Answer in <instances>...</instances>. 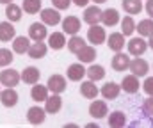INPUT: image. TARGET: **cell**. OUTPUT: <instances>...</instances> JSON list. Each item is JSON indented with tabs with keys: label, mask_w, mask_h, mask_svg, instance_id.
<instances>
[{
	"label": "cell",
	"mask_w": 153,
	"mask_h": 128,
	"mask_svg": "<svg viewBox=\"0 0 153 128\" xmlns=\"http://www.w3.org/2000/svg\"><path fill=\"white\" fill-rule=\"evenodd\" d=\"M143 89L148 96H153V77H146V80L143 82Z\"/></svg>",
	"instance_id": "cell-39"
},
{
	"label": "cell",
	"mask_w": 153,
	"mask_h": 128,
	"mask_svg": "<svg viewBox=\"0 0 153 128\" xmlns=\"http://www.w3.org/2000/svg\"><path fill=\"white\" fill-rule=\"evenodd\" d=\"M135 30L139 32V36H143V38H150V36L153 34V18L141 20V21L135 25Z\"/></svg>",
	"instance_id": "cell-30"
},
{
	"label": "cell",
	"mask_w": 153,
	"mask_h": 128,
	"mask_svg": "<svg viewBox=\"0 0 153 128\" xmlns=\"http://www.w3.org/2000/svg\"><path fill=\"white\" fill-rule=\"evenodd\" d=\"M105 41H107V46H109L112 52H121V50H123V46L126 44L125 36H123L121 32H112Z\"/></svg>",
	"instance_id": "cell-23"
},
{
	"label": "cell",
	"mask_w": 153,
	"mask_h": 128,
	"mask_svg": "<svg viewBox=\"0 0 153 128\" xmlns=\"http://www.w3.org/2000/svg\"><path fill=\"white\" fill-rule=\"evenodd\" d=\"M75 55L78 57L80 62H84V64H91V62L96 59V48L91 46V44H85L84 48H80V50L76 52Z\"/></svg>",
	"instance_id": "cell-20"
},
{
	"label": "cell",
	"mask_w": 153,
	"mask_h": 128,
	"mask_svg": "<svg viewBox=\"0 0 153 128\" xmlns=\"http://www.w3.org/2000/svg\"><path fill=\"white\" fill-rule=\"evenodd\" d=\"M29 46H30V38L29 36H14V39H13V52L14 53L23 55V53H27Z\"/></svg>",
	"instance_id": "cell-24"
},
{
	"label": "cell",
	"mask_w": 153,
	"mask_h": 128,
	"mask_svg": "<svg viewBox=\"0 0 153 128\" xmlns=\"http://www.w3.org/2000/svg\"><path fill=\"white\" fill-rule=\"evenodd\" d=\"M85 77L93 82H98L102 78H105V68L100 66V64H91L87 70H85Z\"/></svg>",
	"instance_id": "cell-28"
},
{
	"label": "cell",
	"mask_w": 153,
	"mask_h": 128,
	"mask_svg": "<svg viewBox=\"0 0 153 128\" xmlns=\"http://www.w3.org/2000/svg\"><path fill=\"white\" fill-rule=\"evenodd\" d=\"M46 52H48V44L43 43V41L30 43V46H29V50H27V53H29L30 59H43V57L46 55Z\"/></svg>",
	"instance_id": "cell-19"
},
{
	"label": "cell",
	"mask_w": 153,
	"mask_h": 128,
	"mask_svg": "<svg viewBox=\"0 0 153 128\" xmlns=\"http://www.w3.org/2000/svg\"><path fill=\"white\" fill-rule=\"evenodd\" d=\"M68 44V50L71 52V53H76L80 48H84L85 46V41H84V38H80L78 34H75V36H71L70 38V41L66 43Z\"/></svg>",
	"instance_id": "cell-35"
},
{
	"label": "cell",
	"mask_w": 153,
	"mask_h": 128,
	"mask_svg": "<svg viewBox=\"0 0 153 128\" xmlns=\"http://www.w3.org/2000/svg\"><path fill=\"white\" fill-rule=\"evenodd\" d=\"M45 118H46V110H45L43 107H39V105H34V107H30V109L27 110V119H29V123L34 125V127L43 125V123H45Z\"/></svg>",
	"instance_id": "cell-10"
},
{
	"label": "cell",
	"mask_w": 153,
	"mask_h": 128,
	"mask_svg": "<svg viewBox=\"0 0 153 128\" xmlns=\"http://www.w3.org/2000/svg\"><path fill=\"white\" fill-rule=\"evenodd\" d=\"M41 13V21L45 23V25H48V27H55V25H59L61 21H62V18H61V13H59V9H52V7H46V9H41L39 11Z\"/></svg>",
	"instance_id": "cell-3"
},
{
	"label": "cell",
	"mask_w": 153,
	"mask_h": 128,
	"mask_svg": "<svg viewBox=\"0 0 153 128\" xmlns=\"http://www.w3.org/2000/svg\"><path fill=\"white\" fill-rule=\"evenodd\" d=\"M91 2H94V4H98V5H100V4H105L107 0H91Z\"/></svg>",
	"instance_id": "cell-43"
},
{
	"label": "cell",
	"mask_w": 153,
	"mask_h": 128,
	"mask_svg": "<svg viewBox=\"0 0 153 128\" xmlns=\"http://www.w3.org/2000/svg\"><path fill=\"white\" fill-rule=\"evenodd\" d=\"M75 5H78V7H87V4L91 2V0H71Z\"/></svg>",
	"instance_id": "cell-41"
},
{
	"label": "cell",
	"mask_w": 153,
	"mask_h": 128,
	"mask_svg": "<svg viewBox=\"0 0 153 128\" xmlns=\"http://www.w3.org/2000/svg\"><path fill=\"white\" fill-rule=\"evenodd\" d=\"M87 128H98V125H96V123H89V125H87Z\"/></svg>",
	"instance_id": "cell-44"
},
{
	"label": "cell",
	"mask_w": 153,
	"mask_h": 128,
	"mask_svg": "<svg viewBox=\"0 0 153 128\" xmlns=\"http://www.w3.org/2000/svg\"><path fill=\"white\" fill-rule=\"evenodd\" d=\"M143 110L146 116H153V96H148L143 103Z\"/></svg>",
	"instance_id": "cell-37"
},
{
	"label": "cell",
	"mask_w": 153,
	"mask_h": 128,
	"mask_svg": "<svg viewBox=\"0 0 153 128\" xmlns=\"http://www.w3.org/2000/svg\"><path fill=\"white\" fill-rule=\"evenodd\" d=\"M48 46L52 50H61L66 46V36L64 32H52L48 34Z\"/></svg>",
	"instance_id": "cell-27"
},
{
	"label": "cell",
	"mask_w": 153,
	"mask_h": 128,
	"mask_svg": "<svg viewBox=\"0 0 153 128\" xmlns=\"http://www.w3.org/2000/svg\"><path fill=\"white\" fill-rule=\"evenodd\" d=\"M61 109H62V98H61V94L52 92V96H48L45 100V110H46V114H57Z\"/></svg>",
	"instance_id": "cell-15"
},
{
	"label": "cell",
	"mask_w": 153,
	"mask_h": 128,
	"mask_svg": "<svg viewBox=\"0 0 153 128\" xmlns=\"http://www.w3.org/2000/svg\"><path fill=\"white\" fill-rule=\"evenodd\" d=\"M107 39V32H105V27H102L100 23L96 25H89V30H87V41L91 44H103Z\"/></svg>",
	"instance_id": "cell-1"
},
{
	"label": "cell",
	"mask_w": 153,
	"mask_h": 128,
	"mask_svg": "<svg viewBox=\"0 0 153 128\" xmlns=\"http://www.w3.org/2000/svg\"><path fill=\"white\" fill-rule=\"evenodd\" d=\"M29 38L32 41H45L48 38V30H46V25L43 21H36L29 27Z\"/></svg>",
	"instance_id": "cell-9"
},
{
	"label": "cell",
	"mask_w": 153,
	"mask_h": 128,
	"mask_svg": "<svg viewBox=\"0 0 153 128\" xmlns=\"http://www.w3.org/2000/svg\"><path fill=\"white\" fill-rule=\"evenodd\" d=\"M0 91H2V89H0Z\"/></svg>",
	"instance_id": "cell-46"
},
{
	"label": "cell",
	"mask_w": 153,
	"mask_h": 128,
	"mask_svg": "<svg viewBox=\"0 0 153 128\" xmlns=\"http://www.w3.org/2000/svg\"><path fill=\"white\" fill-rule=\"evenodd\" d=\"M16 36V29L13 25V21H0V41L2 43H9L14 39Z\"/></svg>",
	"instance_id": "cell-17"
},
{
	"label": "cell",
	"mask_w": 153,
	"mask_h": 128,
	"mask_svg": "<svg viewBox=\"0 0 153 128\" xmlns=\"http://www.w3.org/2000/svg\"><path fill=\"white\" fill-rule=\"evenodd\" d=\"M20 77H22V82L32 85V84H36V82H39L41 71H39L38 68H34V66H27V68L20 73Z\"/></svg>",
	"instance_id": "cell-21"
},
{
	"label": "cell",
	"mask_w": 153,
	"mask_h": 128,
	"mask_svg": "<svg viewBox=\"0 0 153 128\" xmlns=\"http://www.w3.org/2000/svg\"><path fill=\"white\" fill-rule=\"evenodd\" d=\"M22 77H20V71L13 70V68H5L0 71V85L4 87H16L20 84Z\"/></svg>",
	"instance_id": "cell-2"
},
{
	"label": "cell",
	"mask_w": 153,
	"mask_h": 128,
	"mask_svg": "<svg viewBox=\"0 0 153 128\" xmlns=\"http://www.w3.org/2000/svg\"><path fill=\"white\" fill-rule=\"evenodd\" d=\"M66 77H68V80H71V82H80L84 77H85V68H84V62H75V64H71L70 68H68V71H66Z\"/></svg>",
	"instance_id": "cell-16"
},
{
	"label": "cell",
	"mask_w": 153,
	"mask_h": 128,
	"mask_svg": "<svg viewBox=\"0 0 153 128\" xmlns=\"http://www.w3.org/2000/svg\"><path fill=\"white\" fill-rule=\"evenodd\" d=\"M144 11L148 13V16H152L153 18V0H146V4H144Z\"/></svg>",
	"instance_id": "cell-40"
},
{
	"label": "cell",
	"mask_w": 153,
	"mask_h": 128,
	"mask_svg": "<svg viewBox=\"0 0 153 128\" xmlns=\"http://www.w3.org/2000/svg\"><path fill=\"white\" fill-rule=\"evenodd\" d=\"M148 46H150V48L153 50V34L150 36V41H148Z\"/></svg>",
	"instance_id": "cell-42"
},
{
	"label": "cell",
	"mask_w": 153,
	"mask_h": 128,
	"mask_svg": "<svg viewBox=\"0 0 153 128\" xmlns=\"http://www.w3.org/2000/svg\"><path fill=\"white\" fill-rule=\"evenodd\" d=\"M128 46V53L134 55V57H141L144 55V52L148 50V41H144V38H132L130 41L126 43Z\"/></svg>",
	"instance_id": "cell-4"
},
{
	"label": "cell",
	"mask_w": 153,
	"mask_h": 128,
	"mask_svg": "<svg viewBox=\"0 0 153 128\" xmlns=\"http://www.w3.org/2000/svg\"><path fill=\"white\" fill-rule=\"evenodd\" d=\"M41 0H23L22 4V11H25L27 14H38L41 11Z\"/></svg>",
	"instance_id": "cell-34"
},
{
	"label": "cell",
	"mask_w": 153,
	"mask_h": 128,
	"mask_svg": "<svg viewBox=\"0 0 153 128\" xmlns=\"http://www.w3.org/2000/svg\"><path fill=\"white\" fill-rule=\"evenodd\" d=\"M22 13H23V11H22V7H20V5H16V4H13V2L5 5V16H7V20H9V21H13V23L22 20Z\"/></svg>",
	"instance_id": "cell-31"
},
{
	"label": "cell",
	"mask_w": 153,
	"mask_h": 128,
	"mask_svg": "<svg viewBox=\"0 0 153 128\" xmlns=\"http://www.w3.org/2000/svg\"><path fill=\"white\" fill-rule=\"evenodd\" d=\"M121 89L125 91V92H128V94H135L137 91H139V77H135V75H126L123 80H121Z\"/></svg>",
	"instance_id": "cell-18"
},
{
	"label": "cell",
	"mask_w": 153,
	"mask_h": 128,
	"mask_svg": "<svg viewBox=\"0 0 153 128\" xmlns=\"http://www.w3.org/2000/svg\"><path fill=\"white\" fill-rule=\"evenodd\" d=\"M89 114H91L94 119L105 118V116L109 114L107 101H102V100H96V98H94V101H91V105H89Z\"/></svg>",
	"instance_id": "cell-12"
},
{
	"label": "cell",
	"mask_w": 153,
	"mask_h": 128,
	"mask_svg": "<svg viewBox=\"0 0 153 128\" xmlns=\"http://www.w3.org/2000/svg\"><path fill=\"white\" fill-rule=\"evenodd\" d=\"M84 21L87 25H96V23L102 21V9L98 7V4L85 7V11H84Z\"/></svg>",
	"instance_id": "cell-11"
},
{
	"label": "cell",
	"mask_w": 153,
	"mask_h": 128,
	"mask_svg": "<svg viewBox=\"0 0 153 128\" xmlns=\"http://www.w3.org/2000/svg\"><path fill=\"white\" fill-rule=\"evenodd\" d=\"M13 0H0V4H4V5H7V4H11Z\"/></svg>",
	"instance_id": "cell-45"
},
{
	"label": "cell",
	"mask_w": 153,
	"mask_h": 128,
	"mask_svg": "<svg viewBox=\"0 0 153 128\" xmlns=\"http://www.w3.org/2000/svg\"><path fill=\"white\" fill-rule=\"evenodd\" d=\"M62 30L64 34H70V36H75L80 32V27H82V21L76 18V16H66L62 21Z\"/></svg>",
	"instance_id": "cell-13"
},
{
	"label": "cell",
	"mask_w": 153,
	"mask_h": 128,
	"mask_svg": "<svg viewBox=\"0 0 153 128\" xmlns=\"http://www.w3.org/2000/svg\"><path fill=\"white\" fill-rule=\"evenodd\" d=\"M98 92H100V89L96 87V82H93V80H85L80 84V94L87 100H94L98 96Z\"/></svg>",
	"instance_id": "cell-22"
},
{
	"label": "cell",
	"mask_w": 153,
	"mask_h": 128,
	"mask_svg": "<svg viewBox=\"0 0 153 128\" xmlns=\"http://www.w3.org/2000/svg\"><path fill=\"white\" fill-rule=\"evenodd\" d=\"M14 61V52L9 48H0V68L9 66Z\"/></svg>",
	"instance_id": "cell-36"
},
{
	"label": "cell",
	"mask_w": 153,
	"mask_h": 128,
	"mask_svg": "<svg viewBox=\"0 0 153 128\" xmlns=\"http://www.w3.org/2000/svg\"><path fill=\"white\" fill-rule=\"evenodd\" d=\"M18 92L14 87H5L4 91H0V101L5 109H13L16 103H18Z\"/></svg>",
	"instance_id": "cell-8"
},
{
	"label": "cell",
	"mask_w": 153,
	"mask_h": 128,
	"mask_svg": "<svg viewBox=\"0 0 153 128\" xmlns=\"http://www.w3.org/2000/svg\"><path fill=\"white\" fill-rule=\"evenodd\" d=\"M52 5L59 11H66L71 5V0H52Z\"/></svg>",
	"instance_id": "cell-38"
},
{
	"label": "cell",
	"mask_w": 153,
	"mask_h": 128,
	"mask_svg": "<svg viewBox=\"0 0 153 128\" xmlns=\"http://www.w3.org/2000/svg\"><path fill=\"white\" fill-rule=\"evenodd\" d=\"M111 66H112V70L117 71V73L126 71L128 66H130V55L123 53V50H121V52H114V57H112V61H111Z\"/></svg>",
	"instance_id": "cell-5"
},
{
	"label": "cell",
	"mask_w": 153,
	"mask_h": 128,
	"mask_svg": "<svg viewBox=\"0 0 153 128\" xmlns=\"http://www.w3.org/2000/svg\"><path fill=\"white\" fill-rule=\"evenodd\" d=\"M100 92H102V96L105 100H116L119 96V92H121V85L116 84V82H107L100 89Z\"/></svg>",
	"instance_id": "cell-25"
},
{
	"label": "cell",
	"mask_w": 153,
	"mask_h": 128,
	"mask_svg": "<svg viewBox=\"0 0 153 128\" xmlns=\"http://www.w3.org/2000/svg\"><path fill=\"white\" fill-rule=\"evenodd\" d=\"M48 87L43 84H39V82H36V84H32V89H30V98L34 100V101H45L46 98H48Z\"/></svg>",
	"instance_id": "cell-26"
},
{
	"label": "cell",
	"mask_w": 153,
	"mask_h": 128,
	"mask_svg": "<svg viewBox=\"0 0 153 128\" xmlns=\"http://www.w3.org/2000/svg\"><path fill=\"white\" fill-rule=\"evenodd\" d=\"M128 70H130V73L135 75V77H146L148 71H150V64H148V61L135 57V59H130Z\"/></svg>",
	"instance_id": "cell-6"
},
{
	"label": "cell",
	"mask_w": 153,
	"mask_h": 128,
	"mask_svg": "<svg viewBox=\"0 0 153 128\" xmlns=\"http://www.w3.org/2000/svg\"><path fill=\"white\" fill-rule=\"evenodd\" d=\"M125 123H126V116H125V112H121V110H114V112L109 114V127L121 128V127H125Z\"/></svg>",
	"instance_id": "cell-32"
},
{
	"label": "cell",
	"mask_w": 153,
	"mask_h": 128,
	"mask_svg": "<svg viewBox=\"0 0 153 128\" xmlns=\"http://www.w3.org/2000/svg\"><path fill=\"white\" fill-rule=\"evenodd\" d=\"M121 21V16H119V11L114 7H109L105 11H102V23L103 27H114Z\"/></svg>",
	"instance_id": "cell-14"
},
{
	"label": "cell",
	"mask_w": 153,
	"mask_h": 128,
	"mask_svg": "<svg viewBox=\"0 0 153 128\" xmlns=\"http://www.w3.org/2000/svg\"><path fill=\"white\" fill-rule=\"evenodd\" d=\"M121 5H123V11L125 13H128V14H139L144 7H143V0H123L121 2Z\"/></svg>",
	"instance_id": "cell-29"
},
{
	"label": "cell",
	"mask_w": 153,
	"mask_h": 128,
	"mask_svg": "<svg viewBox=\"0 0 153 128\" xmlns=\"http://www.w3.org/2000/svg\"><path fill=\"white\" fill-rule=\"evenodd\" d=\"M46 87H48V91H52L55 94H61V92L66 91V78L62 75H59V73L50 75L48 77V82H46Z\"/></svg>",
	"instance_id": "cell-7"
},
{
	"label": "cell",
	"mask_w": 153,
	"mask_h": 128,
	"mask_svg": "<svg viewBox=\"0 0 153 128\" xmlns=\"http://www.w3.org/2000/svg\"><path fill=\"white\" fill-rule=\"evenodd\" d=\"M121 34L126 38V36H132L134 32H135V21H134V18H132V14L130 16H125L121 21Z\"/></svg>",
	"instance_id": "cell-33"
}]
</instances>
